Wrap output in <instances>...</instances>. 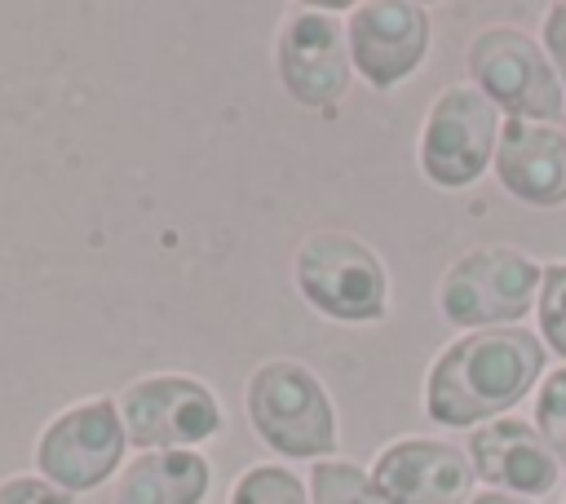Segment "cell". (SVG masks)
Masks as SVG:
<instances>
[{"mask_svg": "<svg viewBox=\"0 0 566 504\" xmlns=\"http://www.w3.org/2000/svg\"><path fill=\"white\" fill-rule=\"evenodd\" d=\"M544 371V340L526 327H482L451 340L424 380V411L447 429H478L517 407Z\"/></svg>", "mask_w": 566, "mask_h": 504, "instance_id": "obj_1", "label": "cell"}, {"mask_svg": "<svg viewBox=\"0 0 566 504\" xmlns=\"http://www.w3.org/2000/svg\"><path fill=\"white\" fill-rule=\"evenodd\" d=\"M248 420L265 447L318 460L336 447V407L318 376L296 358H270L248 376Z\"/></svg>", "mask_w": 566, "mask_h": 504, "instance_id": "obj_2", "label": "cell"}, {"mask_svg": "<svg viewBox=\"0 0 566 504\" xmlns=\"http://www.w3.org/2000/svg\"><path fill=\"white\" fill-rule=\"evenodd\" d=\"M301 296L336 323H376L389 309L385 261L345 230H314L292 256Z\"/></svg>", "mask_w": 566, "mask_h": 504, "instance_id": "obj_3", "label": "cell"}, {"mask_svg": "<svg viewBox=\"0 0 566 504\" xmlns=\"http://www.w3.org/2000/svg\"><path fill=\"white\" fill-rule=\"evenodd\" d=\"M544 265H535L522 248L486 243L469 248L451 261L438 283V309L447 323L482 332V327H517V318L539 296Z\"/></svg>", "mask_w": 566, "mask_h": 504, "instance_id": "obj_4", "label": "cell"}, {"mask_svg": "<svg viewBox=\"0 0 566 504\" xmlns=\"http://www.w3.org/2000/svg\"><path fill=\"white\" fill-rule=\"evenodd\" d=\"M464 66L473 88L495 106L509 111V119H535L553 124L562 119L566 88L548 62V53L517 27H486L469 40Z\"/></svg>", "mask_w": 566, "mask_h": 504, "instance_id": "obj_5", "label": "cell"}, {"mask_svg": "<svg viewBox=\"0 0 566 504\" xmlns=\"http://www.w3.org/2000/svg\"><path fill=\"white\" fill-rule=\"evenodd\" d=\"M500 141V111L473 88L451 84L424 115L420 128V172L442 186L460 190L486 172Z\"/></svg>", "mask_w": 566, "mask_h": 504, "instance_id": "obj_6", "label": "cell"}, {"mask_svg": "<svg viewBox=\"0 0 566 504\" xmlns=\"http://www.w3.org/2000/svg\"><path fill=\"white\" fill-rule=\"evenodd\" d=\"M124 438L128 433L119 420V402L115 398H84L44 424V433L35 442L40 477L62 486L66 495L93 491L124 460Z\"/></svg>", "mask_w": 566, "mask_h": 504, "instance_id": "obj_7", "label": "cell"}, {"mask_svg": "<svg viewBox=\"0 0 566 504\" xmlns=\"http://www.w3.org/2000/svg\"><path fill=\"white\" fill-rule=\"evenodd\" d=\"M119 420L142 451H190L221 429V407L208 385L164 371L142 376L119 393Z\"/></svg>", "mask_w": 566, "mask_h": 504, "instance_id": "obj_8", "label": "cell"}, {"mask_svg": "<svg viewBox=\"0 0 566 504\" xmlns=\"http://www.w3.org/2000/svg\"><path fill=\"white\" fill-rule=\"evenodd\" d=\"M345 44L349 62L371 88H394L402 84L429 49V13L411 0H371L358 4L345 22Z\"/></svg>", "mask_w": 566, "mask_h": 504, "instance_id": "obj_9", "label": "cell"}, {"mask_svg": "<svg viewBox=\"0 0 566 504\" xmlns=\"http://www.w3.org/2000/svg\"><path fill=\"white\" fill-rule=\"evenodd\" d=\"M279 80L301 106L327 111L349 88V44L332 13L296 9L279 31Z\"/></svg>", "mask_w": 566, "mask_h": 504, "instance_id": "obj_10", "label": "cell"}, {"mask_svg": "<svg viewBox=\"0 0 566 504\" xmlns=\"http://www.w3.org/2000/svg\"><path fill=\"white\" fill-rule=\"evenodd\" d=\"M371 486L385 504H464L473 495V460L438 438H398L371 464Z\"/></svg>", "mask_w": 566, "mask_h": 504, "instance_id": "obj_11", "label": "cell"}, {"mask_svg": "<svg viewBox=\"0 0 566 504\" xmlns=\"http://www.w3.org/2000/svg\"><path fill=\"white\" fill-rule=\"evenodd\" d=\"M469 460H473V473L482 482H491V491H509V495H548L557 486V455L548 451V442L539 438L535 424L517 420V416H500V420H486L469 433Z\"/></svg>", "mask_w": 566, "mask_h": 504, "instance_id": "obj_12", "label": "cell"}, {"mask_svg": "<svg viewBox=\"0 0 566 504\" xmlns=\"http://www.w3.org/2000/svg\"><path fill=\"white\" fill-rule=\"evenodd\" d=\"M491 168L500 186L531 208L566 203V133L562 128H548L535 119H504Z\"/></svg>", "mask_w": 566, "mask_h": 504, "instance_id": "obj_13", "label": "cell"}, {"mask_svg": "<svg viewBox=\"0 0 566 504\" xmlns=\"http://www.w3.org/2000/svg\"><path fill=\"white\" fill-rule=\"evenodd\" d=\"M212 469L199 451H142L115 491V504H199Z\"/></svg>", "mask_w": 566, "mask_h": 504, "instance_id": "obj_14", "label": "cell"}, {"mask_svg": "<svg viewBox=\"0 0 566 504\" xmlns=\"http://www.w3.org/2000/svg\"><path fill=\"white\" fill-rule=\"evenodd\" d=\"M310 504H385L371 486V473H363L349 460H314L310 469Z\"/></svg>", "mask_w": 566, "mask_h": 504, "instance_id": "obj_15", "label": "cell"}, {"mask_svg": "<svg viewBox=\"0 0 566 504\" xmlns=\"http://www.w3.org/2000/svg\"><path fill=\"white\" fill-rule=\"evenodd\" d=\"M230 504H310L296 473L279 464H252L230 491Z\"/></svg>", "mask_w": 566, "mask_h": 504, "instance_id": "obj_16", "label": "cell"}, {"mask_svg": "<svg viewBox=\"0 0 566 504\" xmlns=\"http://www.w3.org/2000/svg\"><path fill=\"white\" fill-rule=\"evenodd\" d=\"M535 429L548 442V451L557 455V464L566 469V367L544 376V385L535 393Z\"/></svg>", "mask_w": 566, "mask_h": 504, "instance_id": "obj_17", "label": "cell"}, {"mask_svg": "<svg viewBox=\"0 0 566 504\" xmlns=\"http://www.w3.org/2000/svg\"><path fill=\"white\" fill-rule=\"evenodd\" d=\"M539 332L548 340V349H557L566 358V261L544 265L539 279Z\"/></svg>", "mask_w": 566, "mask_h": 504, "instance_id": "obj_18", "label": "cell"}, {"mask_svg": "<svg viewBox=\"0 0 566 504\" xmlns=\"http://www.w3.org/2000/svg\"><path fill=\"white\" fill-rule=\"evenodd\" d=\"M0 504H71V495L62 486H53L49 477L13 473L0 482Z\"/></svg>", "mask_w": 566, "mask_h": 504, "instance_id": "obj_19", "label": "cell"}, {"mask_svg": "<svg viewBox=\"0 0 566 504\" xmlns=\"http://www.w3.org/2000/svg\"><path fill=\"white\" fill-rule=\"evenodd\" d=\"M544 53H548V62H553V71L566 88V0L553 4L548 18H544Z\"/></svg>", "mask_w": 566, "mask_h": 504, "instance_id": "obj_20", "label": "cell"}, {"mask_svg": "<svg viewBox=\"0 0 566 504\" xmlns=\"http://www.w3.org/2000/svg\"><path fill=\"white\" fill-rule=\"evenodd\" d=\"M464 504H531L522 495H509V491H473Z\"/></svg>", "mask_w": 566, "mask_h": 504, "instance_id": "obj_21", "label": "cell"}]
</instances>
